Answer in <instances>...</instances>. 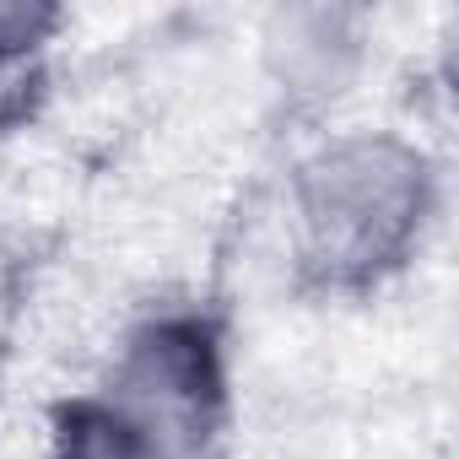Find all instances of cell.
I'll return each instance as SVG.
<instances>
[{"label":"cell","instance_id":"obj_1","mask_svg":"<svg viewBox=\"0 0 459 459\" xmlns=\"http://www.w3.org/2000/svg\"><path fill=\"white\" fill-rule=\"evenodd\" d=\"M221 405L227 373L216 330L200 314H157L60 411L44 459H216Z\"/></svg>","mask_w":459,"mask_h":459},{"label":"cell","instance_id":"obj_2","mask_svg":"<svg viewBox=\"0 0 459 459\" xmlns=\"http://www.w3.org/2000/svg\"><path fill=\"white\" fill-rule=\"evenodd\" d=\"M432 216L427 157L389 130L314 146L287 189V244L319 287H373L400 271Z\"/></svg>","mask_w":459,"mask_h":459},{"label":"cell","instance_id":"obj_3","mask_svg":"<svg viewBox=\"0 0 459 459\" xmlns=\"http://www.w3.org/2000/svg\"><path fill=\"white\" fill-rule=\"evenodd\" d=\"M55 33V12L44 6H0V71L28 65Z\"/></svg>","mask_w":459,"mask_h":459}]
</instances>
